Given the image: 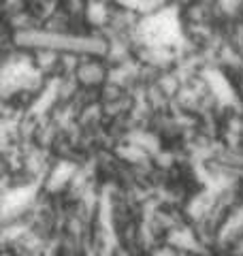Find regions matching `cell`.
I'll return each mask as SVG.
<instances>
[{"mask_svg": "<svg viewBox=\"0 0 243 256\" xmlns=\"http://www.w3.org/2000/svg\"><path fill=\"white\" fill-rule=\"evenodd\" d=\"M24 45H47L60 47V50H81V52H100L102 45L98 41H86V38H70L60 34H40V32H30V34H20Z\"/></svg>", "mask_w": 243, "mask_h": 256, "instance_id": "6da1fadb", "label": "cell"}]
</instances>
